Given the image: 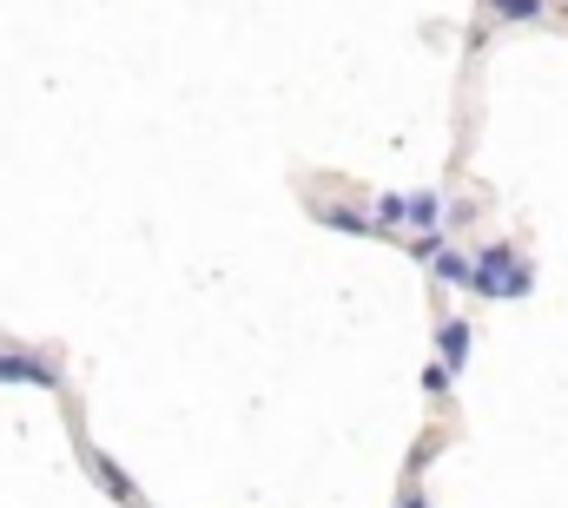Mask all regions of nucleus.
<instances>
[{
	"mask_svg": "<svg viewBox=\"0 0 568 508\" xmlns=\"http://www.w3.org/2000/svg\"><path fill=\"white\" fill-rule=\"evenodd\" d=\"M489 13H496V20H542L549 0H489Z\"/></svg>",
	"mask_w": 568,
	"mask_h": 508,
	"instance_id": "nucleus-8",
	"label": "nucleus"
},
{
	"mask_svg": "<svg viewBox=\"0 0 568 508\" xmlns=\"http://www.w3.org/2000/svg\"><path fill=\"white\" fill-rule=\"evenodd\" d=\"M404 508H429V502H424V496H404Z\"/></svg>",
	"mask_w": 568,
	"mask_h": 508,
	"instance_id": "nucleus-10",
	"label": "nucleus"
},
{
	"mask_svg": "<svg viewBox=\"0 0 568 508\" xmlns=\"http://www.w3.org/2000/svg\"><path fill=\"white\" fill-rule=\"evenodd\" d=\"M429 271H436V284H469V257L449 252L443 238H436V252H429Z\"/></svg>",
	"mask_w": 568,
	"mask_h": 508,
	"instance_id": "nucleus-7",
	"label": "nucleus"
},
{
	"mask_svg": "<svg viewBox=\"0 0 568 508\" xmlns=\"http://www.w3.org/2000/svg\"><path fill=\"white\" fill-rule=\"evenodd\" d=\"M0 383H33V389H60V370L47 357H27L13 344H0Z\"/></svg>",
	"mask_w": 568,
	"mask_h": 508,
	"instance_id": "nucleus-2",
	"label": "nucleus"
},
{
	"mask_svg": "<svg viewBox=\"0 0 568 508\" xmlns=\"http://www.w3.org/2000/svg\"><path fill=\"white\" fill-rule=\"evenodd\" d=\"M317 219H324L331 232H351V238H377L371 212H357V205H317Z\"/></svg>",
	"mask_w": 568,
	"mask_h": 508,
	"instance_id": "nucleus-4",
	"label": "nucleus"
},
{
	"mask_svg": "<svg viewBox=\"0 0 568 508\" xmlns=\"http://www.w3.org/2000/svg\"><path fill=\"white\" fill-rule=\"evenodd\" d=\"M469 291H483V297H529L536 291V264L516 245H489V252L469 257Z\"/></svg>",
	"mask_w": 568,
	"mask_h": 508,
	"instance_id": "nucleus-1",
	"label": "nucleus"
},
{
	"mask_svg": "<svg viewBox=\"0 0 568 508\" xmlns=\"http://www.w3.org/2000/svg\"><path fill=\"white\" fill-rule=\"evenodd\" d=\"M87 463H93V476H100V482H106V496H113V502H126V508H145L140 482H133V476H126V469H120V463H113V456H100V449H93V456H87Z\"/></svg>",
	"mask_w": 568,
	"mask_h": 508,
	"instance_id": "nucleus-3",
	"label": "nucleus"
},
{
	"mask_svg": "<svg viewBox=\"0 0 568 508\" xmlns=\"http://www.w3.org/2000/svg\"><path fill=\"white\" fill-rule=\"evenodd\" d=\"M436 350H443V370H463V364H469V324L449 317V324L436 331Z\"/></svg>",
	"mask_w": 568,
	"mask_h": 508,
	"instance_id": "nucleus-5",
	"label": "nucleus"
},
{
	"mask_svg": "<svg viewBox=\"0 0 568 508\" xmlns=\"http://www.w3.org/2000/svg\"><path fill=\"white\" fill-rule=\"evenodd\" d=\"M449 383H456V370H443V364H429V370H424V389H429V396H443Z\"/></svg>",
	"mask_w": 568,
	"mask_h": 508,
	"instance_id": "nucleus-9",
	"label": "nucleus"
},
{
	"mask_svg": "<svg viewBox=\"0 0 568 508\" xmlns=\"http://www.w3.org/2000/svg\"><path fill=\"white\" fill-rule=\"evenodd\" d=\"M404 225L443 232V192H410V199H404Z\"/></svg>",
	"mask_w": 568,
	"mask_h": 508,
	"instance_id": "nucleus-6",
	"label": "nucleus"
}]
</instances>
